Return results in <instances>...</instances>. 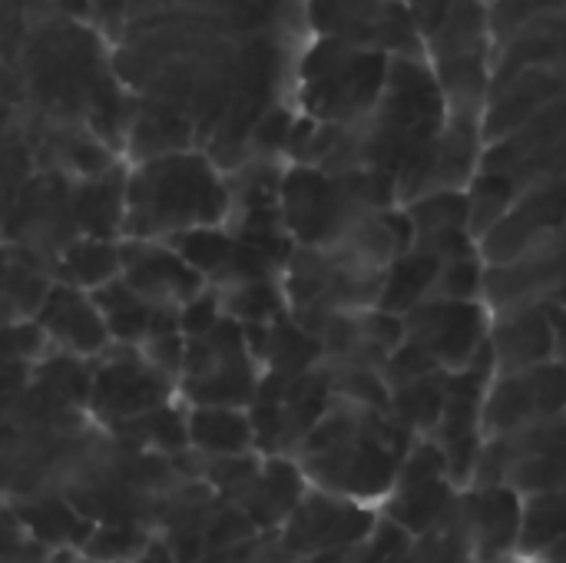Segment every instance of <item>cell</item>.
<instances>
[{
    "mask_svg": "<svg viewBox=\"0 0 566 563\" xmlns=\"http://www.w3.org/2000/svg\"><path fill=\"white\" fill-rule=\"evenodd\" d=\"M123 249V282L143 295L153 305H172L182 309L189 299H196L206 285V279L169 246H156L149 239H133Z\"/></svg>",
    "mask_w": 566,
    "mask_h": 563,
    "instance_id": "cell-5",
    "label": "cell"
},
{
    "mask_svg": "<svg viewBox=\"0 0 566 563\" xmlns=\"http://www.w3.org/2000/svg\"><path fill=\"white\" fill-rule=\"evenodd\" d=\"M566 408V365L541 362L531 368L504 372L491 395L484 392V425L494 431H514Z\"/></svg>",
    "mask_w": 566,
    "mask_h": 563,
    "instance_id": "cell-4",
    "label": "cell"
},
{
    "mask_svg": "<svg viewBox=\"0 0 566 563\" xmlns=\"http://www.w3.org/2000/svg\"><path fill=\"white\" fill-rule=\"evenodd\" d=\"M388 80V53L325 37L302 60V103L322 123H361Z\"/></svg>",
    "mask_w": 566,
    "mask_h": 563,
    "instance_id": "cell-2",
    "label": "cell"
},
{
    "mask_svg": "<svg viewBox=\"0 0 566 563\" xmlns=\"http://www.w3.org/2000/svg\"><path fill=\"white\" fill-rule=\"evenodd\" d=\"M488 348H491L501 375L551 362V355H554V322H551L547 302L501 312L497 325L488 335Z\"/></svg>",
    "mask_w": 566,
    "mask_h": 563,
    "instance_id": "cell-7",
    "label": "cell"
},
{
    "mask_svg": "<svg viewBox=\"0 0 566 563\" xmlns=\"http://www.w3.org/2000/svg\"><path fill=\"white\" fill-rule=\"evenodd\" d=\"M36 322L46 332V338H53L66 352H99L109 338L106 319L96 309L93 295L66 282L46 289L36 309Z\"/></svg>",
    "mask_w": 566,
    "mask_h": 563,
    "instance_id": "cell-6",
    "label": "cell"
},
{
    "mask_svg": "<svg viewBox=\"0 0 566 563\" xmlns=\"http://www.w3.org/2000/svg\"><path fill=\"white\" fill-rule=\"evenodd\" d=\"M123 272V249L113 246L109 239H80L70 242L66 252L60 256V282L93 292L116 279Z\"/></svg>",
    "mask_w": 566,
    "mask_h": 563,
    "instance_id": "cell-9",
    "label": "cell"
},
{
    "mask_svg": "<svg viewBox=\"0 0 566 563\" xmlns=\"http://www.w3.org/2000/svg\"><path fill=\"white\" fill-rule=\"evenodd\" d=\"M192 441L209 451H239L249 445V421L229 408H199L189 421Z\"/></svg>",
    "mask_w": 566,
    "mask_h": 563,
    "instance_id": "cell-10",
    "label": "cell"
},
{
    "mask_svg": "<svg viewBox=\"0 0 566 563\" xmlns=\"http://www.w3.org/2000/svg\"><path fill=\"white\" fill-rule=\"evenodd\" d=\"M163 372L146 365V362H113L99 372L96 378V405L106 408V411H116V415H136V411H146L153 405H159V395H163Z\"/></svg>",
    "mask_w": 566,
    "mask_h": 563,
    "instance_id": "cell-8",
    "label": "cell"
},
{
    "mask_svg": "<svg viewBox=\"0 0 566 563\" xmlns=\"http://www.w3.org/2000/svg\"><path fill=\"white\" fill-rule=\"evenodd\" d=\"M229 189L202 153H163L126 173L123 232L129 239H169L196 226H219Z\"/></svg>",
    "mask_w": 566,
    "mask_h": 563,
    "instance_id": "cell-1",
    "label": "cell"
},
{
    "mask_svg": "<svg viewBox=\"0 0 566 563\" xmlns=\"http://www.w3.org/2000/svg\"><path fill=\"white\" fill-rule=\"evenodd\" d=\"M491 322L478 299H424L405 312V338L434 365H468L488 348Z\"/></svg>",
    "mask_w": 566,
    "mask_h": 563,
    "instance_id": "cell-3",
    "label": "cell"
}]
</instances>
